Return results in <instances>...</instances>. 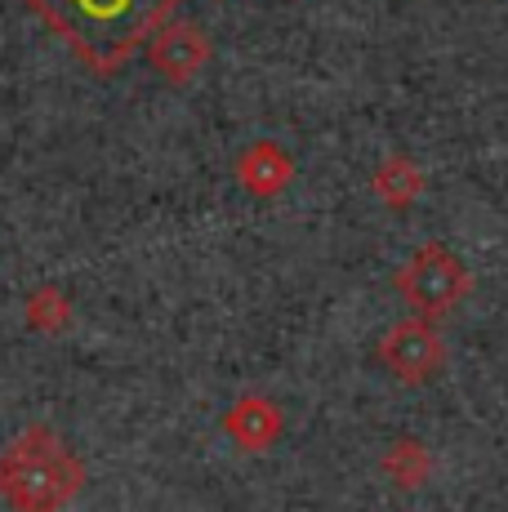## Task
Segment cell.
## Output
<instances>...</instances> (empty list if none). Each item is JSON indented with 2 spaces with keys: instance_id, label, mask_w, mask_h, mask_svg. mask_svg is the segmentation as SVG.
Listing matches in <instances>:
<instances>
[{
  "instance_id": "9",
  "label": "cell",
  "mask_w": 508,
  "mask_h": 512,
  "mask_svg": "<svg viewBox=\"0 0 508 512\" xmlns=\"http://www.w3.org/2000/svg\"><path fill=\"white\" fill-rule=\"evenodd\" d=\"M384 468L397 486H419V481L428 477V468H433V459H428V450L419 446V441H397V446L388 450Z\"/></svg>"
},
{
  "instance_id": "4",
  "label": "cell",
  "mask_w": 508,
  "mask_h": 512,
  "mask_svg": "<svg viewBox=\"0 0 508 512\" xmlns=\"http://www.w3.org/2000/svg\"><path fill=\"white\" fill-rule=\"evenodd\" d=\"M379 357H384V366L393 370L402 383H428L437 370H442L446 343H442V334H437L433 317L415 312V317L397 321V326L384 334Z\"/></svg>"
},
{
  "instance_id": "1",
  "label": "cell",
  "mask_w": 508,
  "mask_h": 512,
  "mask_svg": "<svg viewBox=\"0 0 508 512\" xmlns=\"http://www.w3.org/2000/svg\"><path fill=\"white\" fill-rule=\"evenodd\" d=\"M183 0H27L36 18L90 67L116 76L179 14Z\"/></svg>"
},
{
  "instance_id": "3",
  "label": "cell",
  "mask_w": 508,
  "mask_h": 512,
  "mask_svg": "<svg viewBox=\"0 0 508 512\" xmlns=\"http://www.w3.org/2000/svg\"><path fill=\"white\" fill-rule=\"evenodd\" d=\"M397 290H402V299L415 312H424V317H446V312L459 308V299L473 290V277H468V268L446 245L428 241V245H419L415 259L397 272Z\"/></svg>"
},
{
  "instance_id": "8",
  "label": "cell",
  "mask_w": 508,
  "mask_h": 512,
  "mask_svg": "<svg viewBox=\"0 0 508 512\" xmlns=\"http://www.w3.org/2000/svg\"><path fill=\"white\" fill-rule=\"evenodd\" d=\"M370 187H375V196L388 210H410V205L419 201V192H424V170H419L410 156H388L375 170Z\"/></svg>"
},
{
  "instance_id": "5",
  "label": "cell",
  "mask_w": 508,
  "mask_h": 512,
  "mask_svg": "<svg viewBox=\"0 0 508 512\" xmlns=\"http://www.w3.org/2000/svg\"><path fill=\"white\" fill-rule=\"evenodd\" d=\"M148 63L165 76L170 85H192L210 63V36H205L201 23H188V18H170L161 32L148 41Z\"/></svg>"
},
{
  "instance_id": "10",
  "label": "cell",
  "mask_w": 508,
  "mask_h": 512,
  "mask_svg": "<svg viewBox=\"0 0 508 512\" xmlns=\"http://www.w3.org/2000/svg\"><path fill=\"white\" fill-rule=\"evenodd\" d=\"M67 317H72V308H67V299L54 285H45V290H36L32 299H27V321H32L36 330H63Z\"/></svg>"
},
{
  "instance_id": "2",
  "label": "cell",
  "mask_w": 508,
  "mask_h": 512,
  "mask_svg": "<svg viewBox=\"0 0 508 512\" xmlns=\"http://www.w3.org/2000/svg\"><path fill=\"white\" fill-rule=\"evenodd\" d=\"M81 486L85 464L45 423H32L14 446L0 450V499L14 512H63Z\"/></svg>"
},
{
  "instance_id": "7",
  "label": "cell",
  "mask_w": 508,
  "mask_h": 512,
  "mask_svg": "<svg viewBox=\"0 0 508 512\" xmlns=\"http://www.w3.org/2000/svg\"><path fill=\"white\" fill-rule=\"evenodd\" d=\"M295 179V161H290L286 152H281L272 139L254 143L241 152L237 161V183L246 187L250 196H259V201H272V196H281Z\"/></svg>"
},
{
  "instance_id": "6",
  "label": "cell",
  "mask_w": 508,
  "mask_h": 512,
  "mask_svg": "<svg viewBox=\"0 0 508 512\" xmlns=\"http://www.w3.org/2000/svg\"><path fill=\"white\" fill-rule=\"evenodd\" d=\"M223 432L232 437V446L246 455H263L268 446H277L281 437V410L272 406L263 392H246L237 406L223 415Z\"/></svg>"
}]
</instances>
